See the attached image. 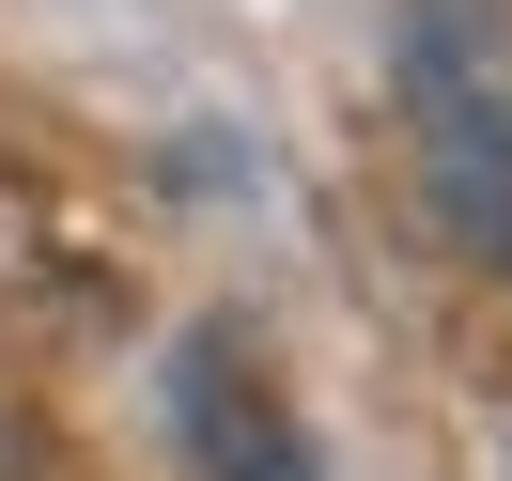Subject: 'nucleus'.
Segmentation results:
<instances>
[{
  "label": "nucleus",
  "mask_w": 512,
  "mask_h": 481,
  "mask_svg": "<svg viewBox=\"0 0 512 481\" xmlns=\"http://www.w3.org/2000/svg\"><path fill=\"white\" fill-rule=\"evenodd\" d=\"M404 140H419V202L466 264H512V94L481 63L466 0H404Z\"/></svg>",
  "instance_id": "1"
},
{
  "label": "nucleus",
  "mask_w": 512,
  "mask_h": 481,
  "mask_svg": "<svg viewBox=\"0 0 512 481\" xmlns=\"http://www.w3.org/2000/svg\"><path fill=\"white\" fill-rule=\"evenodd\" d=\"M171 419H187V466L202 481H311L295 404L264 388L249 326H187V342H171Z\"/></svg>",
  "instance_id": "2"
}]
</instances>
